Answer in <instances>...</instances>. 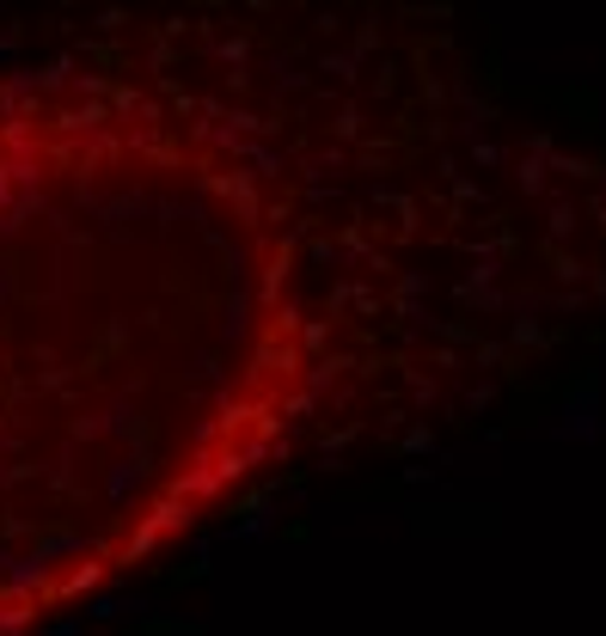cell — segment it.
I'll use <instances>...</instances> for the list:
<instances>
[{
  "label": "cell",
  "mask_w": 606,
  "mask_h": 636,
  "mask_svg": "<svg viewBox=\"0 0 606 636\" xmlns=\"http://www.w3.org/2000/svg\"><path fill=\"white\" fill-rule=\"evenodd\" d=\"M606 331V147L453 0L0 13V636L478 429Z\"/></svg>",
  "instance_id": "obj_1"
}]
</instances>
